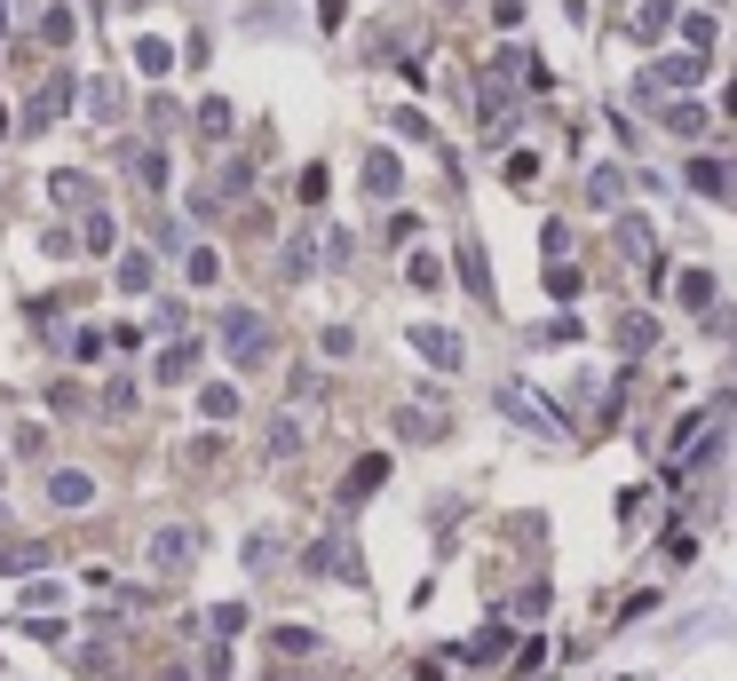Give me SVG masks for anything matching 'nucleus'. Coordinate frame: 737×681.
<instances>
[{
    "label": "nucleus",
    "mask_w": 737,
    "mask_h": 681,
    "mask_svg": "<svg viewBox=\"0 0 737 681\" xmlns=\"http://www.w3.org/2000/svg\"><path fill=\"white\" fill-rule=\"evenodd\" d=\"M48 499H56V507H88V499H95V475H88V468H56V475H48Z\"/></svg>",
    "instance_id": "nucleus-5"
},
{
    "label": "nucleus",
    "mask_w": 737,
    "mask_h": 681,
    "mask_svg": "<svg viewBox=\"0 0 737 681\" xmlns=\"http://www.w3.org/2000/svg\"><path fill=\"white\" fill-rule=\"evenodd\" d=\"M619 191H626L619 166H595V175H587V198H595V207H619Z\"/></svg>",
    "instance_id": "nucleus-13"
},
{
    "label": "nucleus",
    "mask_w": 737,
    "mask_h": 681,
    "mask_svg": "<svg viewBox=\"0 0 737 681\" xmlns=\"http://www.w3.org/2000/svg\"><path fill=\"white\" fill-rule=\"evenodd\" d=\"M413 340H421V357H428V365H445V372H460V365H468L460 333H445V325H413Z\"/></svg>",
    "instance_id": "nucleus-3"
},
{
    "label": "nucleus",
    "mask_w": 737,
    "mask_h": 681,
    "mask_svg": "<svg viewBox=\"0 0 737 681\" xmlns=\"http://www.w3.org/2000/svg\"><path fill=\"white\" fill-rule=\"evenodd\" d=\"M119 286H127V293H151V254L127 246V254H119Z\"/></svg>",
    "instance_id": "nucleus-14"
},
{
    "label": "nucleus",
    "mask_w": 737,
    "mask_h": 681,
    "mask_svg": "<svg viewBox=\"0 0 737 681\" xmlns=\"http://www.w3.org/2000/svg\"><path fill=\"white\" fill-rule=\"evenodd\" d=\"M56 112H72V72H56V80H41V95H32V112H24V127H48Z\"/></svg>",
    "instance_id": "nucleus-4"
},
{
    "label": "nucleus",
    "mask_w": 737,
    "mask_h": 681,
    "mask_svg": "<svg viewBox=\"0 0 737 681\" xmlns=\"http://www.w3.org/2000/svg\"><path fill=\"white\" fill-rule=\"evenodd\" d=\"M191 365H198V349L175 340V349H159V381H191Z\"/></svg>",
    "instance_id": "nucleus-18"
},
{
    "label": "nucleus",
    "mask_w": 737,
    "mask_h": 681,
    "mask_svg": "<svg viewBox=\"0 0 737 681\" xmlns=\"http://www.w3.org/2000/svg\"><path fill=\"white\" fill-rule=\"evenodd\" d=\"M48 198L56 207H95V183L88 175H48Z\"/></svg>",
    "instance_id": "nucleus-10"
},
{
    "label": "nucleus",
    "mask_w": 737,
    "mask_h": 681,
    "mask_svg": "<svg viewBox=\"0 0 737 681\" xmlns=\"http://www.w3.org/2000/svg\"><path fill=\"white\" fill-rule=\"evenodd\" d=\"M413 286L437 293V286H445V262H437V254H413Z\"/></svg>",
    "instance_id": "nucleus-22"
},
{
    "label": "nucleus",
    "mask_w": 737,
    "mask_h": 681,
    "mask_svg": "<svg viewBox=\"0 0 737 681\" xmlns=\"http://www.w3.org/2000/svg\"><path fill=\"white\" fill-rule=\"evenodd\" d=\"M460 278H468V293H476V301H492V269H484V246H476V238L460 246Z\"/></svg>",
    "instance_id": "nucleus-9"
},
{
    "label": "nucleus",
    "mask_w": 737,
    "mask_h": 681,
    "mask_svg": "<svg viewBox=\"0 0 737 681\" xmlns=\"http://www.w3.org/2000/svg\"><path fill=\"white\" fill-rule=\"evenodd\" d=\"M0 32H9V0H0Z\"/></svg>",
    "instance_id": "nucleus-28"
},
{
    "label": "nucleus",
    "mask_w": 737,
    "mask_h": 681,
    "mask_svg": "<svg viewBox=\"0 0 737 681\" xmlns=\"http://www.w3.org/2000/svg\"><path fill=\"white\" fill-rule=\"evenodd\" d=\"M682 301H690V310H706V301H714V278H706V269H690V278H682Z\"/></svg>",
    "instance_id": "nucleus-25"
},
{
    "label": "nucleus",
    "mask_w": 737,
    "mask_h": 681,
    "mask_svg": "<svg viewBox=\"0 0 737 681\" xmlns=\"http://www.w3.org/2000/svg\"><path fill=\"white\" fill-rule=\"evenodd\" d=\"M365 191H373V198H396V191H405V166H396L389 151H373V159H365Z\"/></svg>",
    "instance_id": "nucleus-6"
},
{
    "label": "nucleus",
    "mask_w": 737,
    "mask_h": 681,
    "mask_svg": "<svg viewBox=\"0 0 737 681\" xmlns=\"http://www.w3.org/2000/svg\"><path fill=\"white\" fill-rule=\"evenodd\" d=\"M666 24H675V0H643V16H634V41H658Z\"/></svg>",
    "instance_id": "nucleus-12"
},
{
    "label": "nucleus",
    "mask_w": 737,
    "mask_h": 681,
    "mask_svg": "<svg viewBox=\"0 0 737 681\" xmlns=\"http://www.w3.org/2000/svg\"><path fill=\"white\" fill-rule=\"evenodd\" d=\"M136 64H143V72L159 80V72H166V64H175V56H166V41H143V48H136Z\"/></svg>",
    "instance_id": "nucleus-26"
},
{
    "label": "nucleus",
    "mask_w": 737,
    "mask_h": 681,
    "mask_svg": "<svg viewBox=\"0 0 737 681\" xmlns=\"http://www.w3.org/2000/svg\"><path fill=\"white\" fill-rule=\"evenodd\" d=\"M499 413H516L523 428H540V436H563V428L540 413V396H523V389H499Z\"/></svg>",
    "instance_id": "nucleus-7"
},
{
    "label": "nucleus",
    "mask_w": 737,
    "mask_h": 681,
    "mask_svg": "<svg viewBox=\"0 0 737 681\" xmlns=\"http://www.w3.org/2000/svg\"><path fill=\"white\" fill-rule=\"evenodd\" d=\"M198 555V531L191 523H166V531H151V570H183Z\"/></svg>",
    "instance_id": "nucleus-2"
},
{
    "label": "nucleus",
    "mask_w": 737,
    "mask_h": 681,
    "mask_svg": "<svg viewBox=\"0 0 737 681\" xmlns=\"http://www.w3.org/2000/svg\"><path fill=\"white\" fill-rule=\"evenodd\" d=\"M136 175H143V183H151V191H166V159H159V151H151V143H143V151H136Z\"/></svg>",
    "instance_id": "nucleus-24"
},
{
    "label": "nucleus",
    "mask_w": 737,
    "mask_h": 681,
    "mask_svg": "<svg viewBox=\"0 0 737 681\" xmlns=\"http://www.w3.org/2000/svg\"><path fill=\"white\" fill-rule=\"evenodd\" d=\"M381 475H389V460H381V452H373V460H357V475H349V484H342V507H357L365 492L381 484Z\"/></svg>",
    "instance_id": "nucleus-11"
},
{
    "label": "nucleus",
    "mask_w": 737,
    "mask_h": 681,
    "mask_svg": "<svg viewBox=\"0 0 737 681\" xmlns=\"http://www.w3.org/2000/svg\"><path fill=\"white\" fill-rule=\"evenodd\" d=\"M690 191H729V166H714V159H698V166H690Z\"/></svg>",
    "instance_id": "nucleus-21"
},
{
    "label": "nucleus",
    "mask_w": 737,
    "mask_h": 681,
    "mask_svg": "<svg viewBox=\"0 0 737 681\" xmlns=\"http://www.w3.org/2000/svg\"><path fill=\"white\" fill-rule=\"evenodd\" d=\"M0 135H9V112H0Z\"/></svg>",
    "instance_id": "nucleus-29"
},
{
    "label": "nucleus",
    "mask_w": 737,
    "mask_h": 681,
    "mask_svg": "<svg viewBox=\"0 0 737 681\" xmlns=\"http://www.w3.org/2000/svg\"><path fill=\"white\" fill-rule=\"evenodd\" d=\"M80 246L112 254V215H104V207H88V222H80Z\"/></svg>",
    "instance_id": "nucleus-17"
},
{
    "label": "nucleus",
    "mask_w": 737,
    "mask_h": 681,
    "mask_svg": "<svg viewBox=\"0 0 737 681\" xmlns=\"http://www.w3.org/2000/svg\"><path fill=\"white\" fill-rule=\"evenodd\" d=\"M682 32H690V56H706V48H714V16H690Z\"/></svg>",
    "instance_id": "nucleus-27"
},
{
    "label": "nucleus",
    "mask_w": 737,
    "mask_h": 681,
    "mask_svg": "<svg viewBox=\"0 0 737 681\" xmlns=\"http://www.w3.org/2000/svg\"><path fill=\"white\" fill-rule=\"evenodd\" d=\"M48 555L41 547H9V555H0V570H9V578H24V570H41Z\"/></svg>",
    "instance_id": "nucleus-23"
},
{
    "label": "nucleus",
    "mask_w": 737,
    "mask_h": 681,
    "mask_svg": "<svg viewBox=\"0 0 737 681\" xmlns=\"http://www.w3.org/2000/svg\"><path fill=\"white\" fill-rule=\"evenodd\" d=\"M698 72H706V56H666L658 72H650V88H690Z\"/></svg>",
    "instance_id": "nucleus-8"
},
{
    "label": "nucleus",
    "mask_w": 737,
    "mask_h": 681,
    "mask_svg": "<svg viewBox=\"0 0 737 681\" xmlns=\"http://www.w3.org/2000/svg\"><path fill=\"white\" fill-rule=\"evenodd\" d=\"M666 127H675V135H706V112H698V104H666Z\"/></svg>",
    "instance_id": "nucleus-20"
},
{
    "label": "nucleus",
    "mask_w": 737,
    "mask_h": 681,
    "mask_svg": "<svg viewBox=\"0 0 737 681\" xmlns=\"http://www.w3.org/2000/svg\"><path fill=\"white\" fill-rule=\"evenodd\" d=\"M198 413H207V420H230V413H239V389H222V381H215L207 396H198Z\"/></svg>",
    "instance_id": "nucleus-19"
},
{
    "label": "nucleus",
    "mask_w": 737,
    "mask_h": 681,
    "mask_svg": "<svg viewBox=\"0 0 737 681\" xmlns=\"http://www.w3.org/2000/svg\"><path fill=\"white\" fill-rule=\"evenodd\" d=\"M222 349H230V365H262L270 357V325H262L254 310H230L222 318Z\"/></svg>",
    "instance_id": "nucleus-1"
},
{
    "label": "nucleus",
    "mask_w": 737,
    "mask_h": 681,
    "mask_svg": "<svg viewBox=\"0 0 737 681\" xmlns=\"http://www.w3.org/2000/svg\"><path fill=\"white\" fill-rule=\"evenodd\" d=\"M198 135H207V143H222V135H230V104H222V95L198 104Z\"/></svg>",
    "instance_id": "nucleus-15"
},
{
    "label": "nucleus",
    "mask_w": 737,
    "mask_h": 681,
    "mask_svg": "<svg viewBox=\"0 0 737 681\" xmlns=\"http://www.w3.org/2000/svg\"><path fill=\"white\" fill-rule=\"evenodd\" d=\"M301 452V420L286 413V420H270V460H293Z\"/></svg>",
    "instance_id": "nucleus-16"
}]
</instances>
